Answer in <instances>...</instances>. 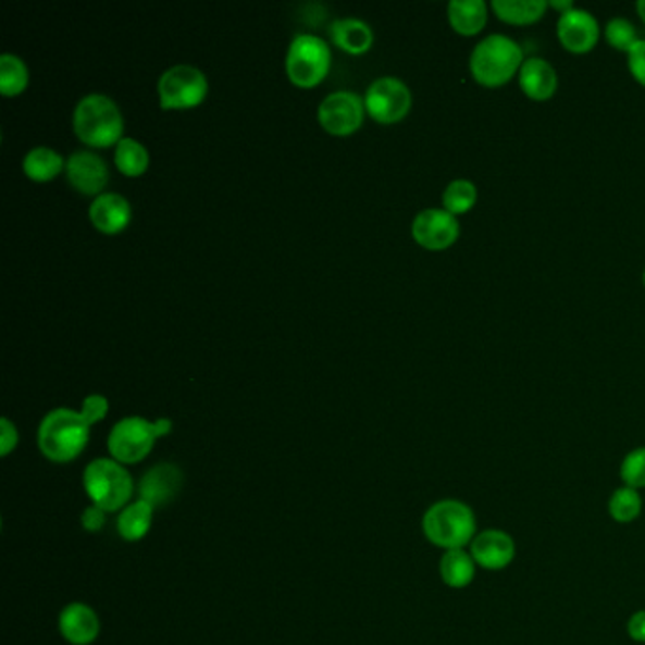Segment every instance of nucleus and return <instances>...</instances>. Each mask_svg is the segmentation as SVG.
<instances>
[{
  "label": "nucleus",
  "mask_w": 645,
  "mask_h": 645,
  "mask_svg": "<svg viewBox=\"0 0 645 645\" xmlns=\"http://www.w3.org/2000/svg\"><path fill=\"white\" fill-rule=\"evenodd\" d=\"M89 430L91 424L80 411L58 407L46 414L38 426V449L51 462H73L86 449Z\"/></svg>",
  "instance_id": "obj_2"
},
{
  "label": "nucleus",
  "mask_w": 645,
  "mask_h": 645,
  "mask_svg": "<svg viewBox=\"0 0 645 645\" xmlns=\"http://www.w3.org/2000/svg\"><path fill=\"white\" fill-rule=\"evenodd\" d=\"M627 66L632 78L638 82L640 86L645 87V38H640L627 53Z\"/></svg>",
  "instance_id": "obj_32"
},
{
  "label": "nucleus",
  "mask_w": 645,
  "mask_h": 645,
  "mask_svg": "<svg viewBox=\"0 0 645 645\" xmlns=\"http://www.w3.org/2000/svg\"><path fill=\"white\" fill-rule=\"evenodd\" d=\"M173 422L169 419L148 421L145 417H125L117 421L109 434V450L120 464L142 462L152 452L156 442L171 434Z\"/></svg>",
  "instance_id": "obj_6"
},
{
  "label": "nucleus",
  "mask_w": 645,
  "mask_h": 645,
  "mask_svg": "<svg viewBox=\"0 0 645 645\" xmlns=\"http://www.w3.org/2000/svg\"><path fill=\"white\" fill-rule=\"evenodd\" d=\"M153 511L156 508L148 501L140 500V498L137 501H131L127 508L120 511L116 524L117 534L124 537L125 542L145 539L152 529Z\"/></svg>",
  "instance_id": "obj_23"
},
{
  "label": "nucleus",
  "mask_w": 645,
  "mask_h": 645,
  "mask_svg": "<svg viewBox=\"0 0 645 645\" xmlns=\"http://www.w3.org/2000/svg\"><path fill=\"white\" fill-rule=\"evenodd\" d=\"M636 14H638L640 20L645 23V0H638V2H636Z\"/></svg>",
  "instance_id": "obj_37"
},
{
  "label": "nucleus",
  "mask_w": 645,
  "mask_h": 645,
  "mask_svg": "<svg viewBox=\"0 0 645 645\" xmlns=\"http://www.w3.org/2000/svg\"><path fill=\"white\" fill-rule=\"evenodd\" d=\"M517 80L530 101H549L559 91V73L544 58L524 59Z\"/></svg>",
  "instance_id": "obj_15"
},
{
  "label": "nucleus",
  "mask_w": 645,
  "mask_h": 645,
  "mask_svg": "<svg viewBox=\"0 0 645 645\" xmlns=\"http://www.w3.org/2000/svg\"><path fill=\"white\" fill-rule=\"evenodd\" d=\"M29 84V71L22 59L14 53H2L0 58V91L4 97L22 94Z\"/></svg>",
  "instance_id": "obj_28"
},
{
  "label": "nucleus",
  "mask_w": 645,
  "mask_h": 645,
  "mask_svg": "<svg viewBox=\"0 0 645 645\" xmlns=\"http://www.w3.org/2000/svg\"><path fill=\"white\" fill-rule=\"evenodd\" d=\"M330 35L335 46L348 53H363L373 44V30L368 23L358 17H343L335 20L330 27Z\"/></svg>",
  "instance_id": "obj_22"
},
{
  "label": "nucleus",
  "mask_w": 645,
  "mask_h": 645,
  "mask_svg": "<svg viewBox=\"0 0 645 645\" xmlns=\"http://www.w3.org/2000/svg\"><path fill=\"white\" fill-rule=\"evenodd\" d=\"M493 14L500 22L516 27H526L544 20L549 10L547 0H493L491 2Z\"/></svg>",
  "instance_id": "obj_21"
},
{
  "label": "nucleus",
  "mask_w": 645,
  "mask_h": 645,
  "mask_svg": "<svg viewBox=\"0 0 645 645\" xmlns=\"http://www.w3.org/2000/svg\"><path fill=\"white\" fill-rule=\"evenodd\" d=\"M73 125L82 142L102 148L122 140L124 116L107 95L89 94L76 104Z\"/></svg>",
  "instance_id": "obj_4"
},
{
  "label": "nucleus",
  "mask_w": 645,
  "mask_h": 645,
  "mask_svg": "<svg viewBox=\"0 0 645 645\" xmlns=\"http://www.w3.org/2000/svg\"><path fill=\"white\" fill-rule=\"evenodd\" d=\"M491 4L485 0H450L447 20L460 37H477L488 23Z\"/></svg>",
  "instance_id": "obj_19"
},
{
  "label": "nucleus",
  "mask_w": 645,
  "mask_h": 645,
  "mask_svg": "<svg viewBox=\"0 0 645 645\" xmlns=\"http://www.w3.org/2000/svg\"><path fill=\"white\" fill-rule=\"evenodd\" d=\"M479 570L504 572L516 562L517 542L508 530L483 529L468 547Z\"/></svg>",
  "instance_id": "obj_11"
},
{
  "label": "nucleus",
  "mask_w": 645,
  "mask_h": 645,
  "mask_svg": "<svg viewBox=\"0 0 645 645\" xmlns=\"http://www.w3.org/2000/svg\"><path fill=\"white\" fill-rule=\"evenodd\" d=\"M573 7H575V4H573L572 0H553V2H549V8H553L559 15L566 14V12L572 10Z\"/></svg>",
  "instance_id": "obj_36"
},
{
  "label": "nucleus",
  "mask_w": 645,
  "mask_h": 645,
  "mask_svg": "<svg viewBox=\"0 0 645 645\" xmlns=\"http://www.w3.org/2000/svg\"><path fill=\"white\" fill-rule=\"evenodd\" d=\"M421 526L426 542L442 551L468 549L477 536V513L468 501L443 498L424 511Z\"/></svg>",
  "instance_id": "obj_1"
},
{
  "label": "nucleus",
  "mask_w": 645,
  "mask_h": 645,
  "mask_svg": "<svg viewBox=\"0 0 645 645\" xmlns=\"http://www.w3.org/2000/svg\"><path fill=\"white\" fill-rule=\"evenodd\" d=\"M84 491L94 506L116 513L129 506L135 483L127 468L114 458H97L84 470Z\"/></svg>",
  "instance_id": "obj_5"
},
{
  "label": "nucleus",
  "mask_w": 645,
  "mask_h": 645,
  "mask_svg": "<svg viewBox=\"0 0 645 645\" xmlns=\"http://www.w3.org/2000/svg\"><path fill=\"white\" fill-rule=\"evenodd\" d=\"M365 110L379 124H398L409 114L413 95L406 82L396 76H381L365 91Z\"/></svg>",
  "instance_id": "obj_9"
},
{
  "label": "nucleus",
  "mask_w": 645,
  "mask_h": 645,
  "mask_svg": "<svg viewBox=\"0 0 645 645\" xmlns=\"http://www.w3.org/2000/svg\"><path fill=\"white\" fill-rule=\"evenodd\" d=\"M627 634L632 642L645 644V609H636L627 621Z\"/></svg>",
  "instance_id": "obj_35"
},
{
  "label": "nucleus",
  "mask_w": 645,
  "mask_h": 645,
  "mask_svg": "<svg viewBox=\"0 0 645 645\" xmlns=\"http://www.w3.org/2000/svg\"><path fill=\"white\" fill-rule=\"evenodd\" d=\"M411 233L417 245L429 250H447L460 237L458 216L445 209H424L417 212L411 224Z\"/></svg>",
  "instance_id": "obj_12"
},
{
  "label": "nucleus",
  "mask_w": 645,
  "mask_h": 645,
  "mask_svg": "<svg viewBox=\"0 0 645 645\" xmlns=\"http://www.w3.org/2000/svg\"><path fill=\"white\" fill-rule=\"evenodd\" d=\"M477 186L470 178H455L443 189V209L455 216H464L472 211L477 204Z\"/></svg>",
  "instance_id": "obj_26"
},
{
  "label": "nucleus",
  "mask_w": 645,
  "mask_h": 645,
  "mask_svg": "<svg viewBox=\"0 0 645 645\" xmlns=\"http://www.w3.org/2000/svg\"><path fill=\"white\" fill-rule=\"evenodd\" d=\"M89 220L99 232H124L131 220L129 201L120 194H101L91 201Z\"/></svg>",
  "instance_id": "obj_18"
},
{
  "label": "nucleus",
  "mask_w": 645,
  "mask_h": 645,
  "mask_svg": "<svg viewBox=\"0 0 645 645\" xmlns=\"http://www.w3.org/2000/svg\"><path fill=\"white\" fill-rule=\"evenodd\" d=\"M116 168L127 176H138L145 173L150 163V153L146 150L145 145H140L138 140L131 137H124L116 146Z\"/></svg>",
  "instance_id": "obj_27"
},
{
  "label": "nucleus",
  "mask_w": 645,
  "mask_h": 645,
  "mask_svg": "<svg viewBox=\"0 0 645 645\" xmlns=\"http://www.w3.org/2000/svg\"><path fill=\"white\" fill-rule=\"evenodd\" d=\"M107 511L101 508H97V506H89V508L84 509V513H82V526L87 530V532H99V530L104 526V522H107Z\"/></svg>",
  "instance_id": "obj_34"
},
{
  "label": "nucleus",
  "mask_w": 645,
  "mask_h": 645,
  "mask_svg": "<svg viewBox=\"0 0 645 645\" xmlns=\"http://www.w3.org/2000/svg\"><path fill=\"white\" fill-rule=\"evenodd\" d=\"M182 486V472L174 464H158L150 468L140 479L138 493L140 500L148 501L153 508H161L173 500Z\"/></svg>",
  "instance_id": "obj_17"
},
{
  "label": "nucleus",
  "mask_w": 645,
  "mask_h": 645,
  "mask_svg": "<svg viewBox=\"0 0 645 645\" xmlns=\"http://www.w3.org/2000/svg\"><path fill=\"white\" fill-rule=\"evenodd\" d=\"M363 110L365 102L360 95L342 89L320 102L319 122L332 135H348L362 125Z\"/></svg>",
  "instance_id": "obj_13"
},
{
  "label": "nucleus",
  "mask_w": 645,
  "mask_h": 645,
  "mask_svg": "<svg viewBox=\"0 0 645 645\" xmlns=\"http://www.w3.org/2000/svg\"><path fill=\"white\" fill-rule=\"evenodd\" d=\"M17 442H20V434L14 422L4 417L0 421V457H8L17 447Z\"/></svg>",
  "instance_id": "obj_33"
},
{
  "label": "nucleus",
  "mask_w": 645,
  "mask_h": 645,
  "mask_svg": "<svg viewBox=\"0 0 645 645\" xmlns=\"http://www.w3.org/2000/svg\"><path fill=\"white\" fill-rule=\"evenodd\" d=\"M604 38L606 42L617 51L629 53L632 46L638 42V30L634 27V23L627 17H611L606 27H604Z\"/></svg>",
  "instance_id": "obj_29"
},
{
  "label": "nucleus",
  "mask_w": 645,
  "mask_h": 645,
  "mask_svg": "<svg viewBox=\"0 0 645 645\" xmlns=\"http://www.w3.org/2000/svg\"><path fill=\"white\" fill-rule=\"evenodd\" d=\"M80 413L94 426V424L101 422L107 417V413H109V399L101 396V394H89L84 399V404H82Z\"/></svg>",
  "instance_id": "obj_31"
},
{
  "label": "nucleus",
  "mask_w": 645,
  "mask_h": 645,
  "mask_svg": "<svg viewBox=\"0 0 645 645\" xmlns=\"http://www.w3.org/2000/svg\"><path fill=\"white\" fill-rule=\"evenodd\" d=\"M644 511L642 493L631 486H617L608 500V516L617 524H632L636 522Z\"/></svg>",
  "instance_id": "obj_25"
},
{
  "label": "nucleus",
  "mask_w": 645,
  "mask_h": 645,
  "mask_svg": "<svg viewBox=\"0 0 645 645\" xmlns=\"http://www.w3.org/2000/svg\"><path fill=\"white\" fill-rule=\"evenodd\" d=\"M603 29L593 12L585 8L573 7L557 20V38L560 46L573 55H585L595 50Z\"/></svg>",
  "instance_id": "obj_10"
},
{
  "label": "nucleus",
  "mask_w": 645,
  "mask_h": 645,
  "mask_svg": "<svg viewBox=\"0 0 645 645\" xmlns=\"http://www.w3.org/2000/svg\"><path fill=\"white\" fill-rule=\"evenodd\" d=\"M522 63L524 51L521 44L508 35L496 33L479 40L470 53L468 66L479 86L496 89L517 78Z\"/></svg>",
  "instance_id": "obj_3"
},
{
  "label": "nucleus",
  "mask_w": 645,
  "mask_h": 645,
  "mask_svg": "<svg viewBox=\"0 0 645 645\" xmlns=\"http://www.w3.org/2000/svg\"><path fill=\"white\" fill-rule=\"evenodd\" d=\"M621 485L631 486L636 491L645 488V447H636L624 455L619 464Z\"/></svg>",
  "instance_id": "obj_30"
},
{
  "label": "nucleus",
  "mask_w": 645,
  "mask_h": 645,
  "mask_svg": "<svg viewBox=\"0 0 645 645\" xmlns=\"http://www.w3.org/2000/svg\"><path fill=\"white\" fill-rule=\"evenodd\" d=\"M642 281H644V288H645V269H644V275H642Z\"/></svg>",
  "instance_id": "obj_38"
},
{
  "label": "nucleus",
  "mask_w": 645,
  "mask_h": 645,
  "mask_svg": "<svg viewBox=\"0 0 645 645\" xmlns=\"http://www.w3.org/2000/svg\"><path fill=\"white\" fill-rule=\"evenodd\" d=\"M59 632L71 645L94 644L101 632V621L87 604H69L59 616Z\"/></svg>",
  "instance_id": "obj_16"
},
{
  "label": "nucleus",
  "mask_w": 645,
  "mask_h": 645,
  "mask_svg": "<svg viewBox=\"0 0 645 645\" xmlns=\"http://www.w3.org/2000/svg\"><path fill=\"white\" fill-rule=\"evenodd\" d=\"M332 63V51L317 35H298L286 53V73L296 86L312 87L324 80Z\"/></svg>",
  "instance_id": "obj_7"
},
{
  "label": "nucleus",
  "mask_w": 645,
  "mask_h": 645,
  "mask_svg": "<svg viewBox=\"0 0 645 645\" xmlns=\"http://www.w3.org/2000/svg\"><path fill=\"white\" fill-rule=\"evenodd\" d=\"M65 169L71 186L86 196H95V194L101 196L102 188L109 182L107 163L101 156L89 150H76L71 153Z\"/></svg>",
  "instance_id": "obj_14"
},
{
  "label": "nucleus",
  "mask_w": 645,
  "mask_h": 645,
  "mask_svg": "<svg viewBox=\"0 0 645 645\" xmlns=\"http://www.w3.org/2000/svg\"><path fill=\"white\" fill-rule=\"evenodd\" d=\"M158 91L161 109H194L207 97L209 82L197 66L174 65L161 74Z\"/></svg>",
  "instance_id": "obj_8"
},
{
  "label": "nucleus",
  "mask_w": 645,
  "mask_h": 645,
  "mask_svg": "<svg viewBox=\"0 0 645 645\" xmlns=\"http://www.w3.org/2000/svg\"><path fill=\"white\" fill-rule=\"evenodd\" d=\"M65 168L66 163L63 156L55 152L53 148H48V146L33 148L23 160V171L29 178L37 182L51 181Z\"/></svg>",
  "instance_id": "obj_24"
},
{
  "label": "nucleus",
  "mask_w": 645,
  "mask_h": 645,
  "mask_svg": "<svg viewBox=\"0 0 645 645\" xmlns=\"http://www.w3.org/2000/svg\"><path fill=\"white\" fill-rule=\"evenodd\" d=\"M479 566L468 549H452L443 551L439 559V578L445 587L462 591L472 585L477 578Z\"/></svg>",
  "instance_id": "obj_20"
}]
</instances>
